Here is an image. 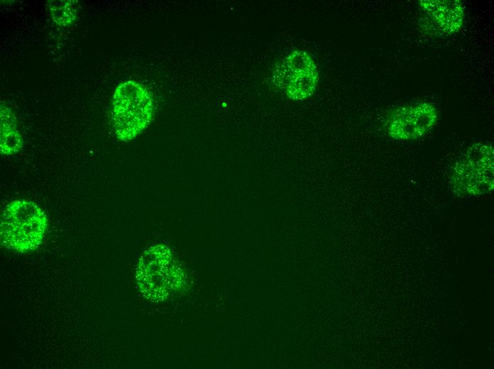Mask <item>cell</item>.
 <instances>
[{
	"label": "cell",
	"mask_w": 494,
	"mask_h": 369,
	"mask_svg": "<svg viewBox=\"0 0 494 369\" xmlns=\"http://www.w3.org/2000/svg\"><path fill=\"white\" fill-rule=\"evenodd\" d=\"M47 226V216L38 205L29 200L16 199L3 211L1 243L18 253L33 251L41 243Z\"/></svg>",
	"instance_id": "obj_1"
},
{
	"label": "cell",
	"mask_w": 494,
	"mask_h": 369,
	"mask_svg": "<svg viewBox=\"0 0 494 369\" xmlns=\"http://www.w3.org/2000/svg\"><path fill=\"white\" fill-rule=\"evenodd\" d=\"M153 103L148 89L133 80L119 84L113 95L111 118L115 133L123 141L138 136L150 123Z\"/></svg>",
	"instance_id": "obj_2"
},
{
	"label": "cell",
	"mask_w": 494,
	"mask_h": 369,
	"mask_svg": "<svg viewBox=\"0 0 494 369\" xmlns=\"http://www.w3.org/2000/svg\"><path fill=\"white\" fill-rule=\"evenodd\" d=\"M273 79L290 98L301 100L314 92L318 82V72L308 53L295 50L277 66Z\"/></svg>",
	"instance_id": "obj_3"
},
{
	"label": "cell",
	"mask_w": 494,
	"mask_h": 369,
	"mask_svg": "<svg viewBox=\"0 0 494 369\" xmlns=\"http://www.w3.org/2000/svg\"><path fill=\"white\" fill-rule=\"evenodd\" d=\"M437 109L429 103H418L396 109L387 121L388 134L397 140H410L427 133L436 123Z\"/></svg>",
	"instance_id": "obj_4"
},
{
	"label": "cell",
	"mask_w": 494,
	"mask_h": 369,
	"mask_svg": "<svg viewBox=\"0 0 494 369\" xmlns=\"http://www.w3.org/2000/svg\"><path fill=\"white\" fill-rule=\"evenodd\" d=\"M165 246H151L141 255L137 265L136 278L142 293L152 301L161 299L165 293V276L170 261Z\"/></svg>",
	"instance_id": "obj_5"
},
{
	"label": "cell",
	"mask_w": 494,
	"mask_h": 369,
	"mask_svg": "<svg viewBox=\"0 0 494 369\" xmlns=\"http://www.w3.org/2000/svg\"><path fill=\"white\" fill-rule=\"evenodd\" d=\"M420 4L444 32L458 31L463 21V8L459 1H422Z\"/></svg>",
	"instance_id": "obj_6"
},
{
	"label": "cell",
	"mask_w": 494,
	"mask_h": 369,
	"mask_svg": "<svg viewBox=\"0 0 494 369\" xmlns=\"http://www.w3.org/2000/svg\"><path fill=\"white\" fill-rule=\"evenodd\" d=\"M1 139L0 149L4 155L18 152L23 146L22 137L17 129L16 120L12 111L1 104Z\"/></svg>",
	"instance_id": "obj_7"
}]
</instances>
